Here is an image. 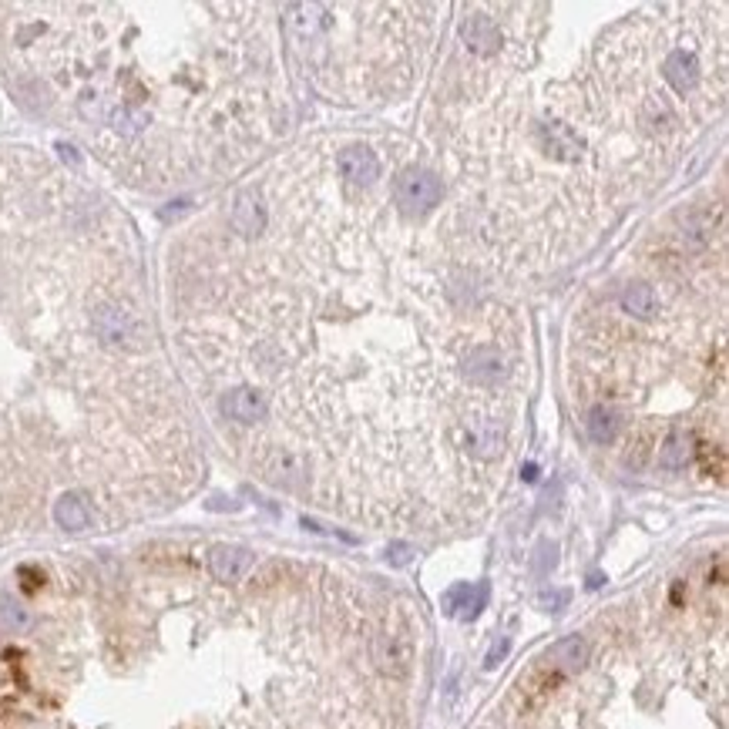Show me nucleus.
<instances>
[{
	"label": "nucleus",
	"mask_w": 729,
	"mask_h": 729,
	"mask_svg": "<svg viewBox=\"0 0 729 729\" xmlns=\"http://www.w3.org/2000/svg\"><path fill=\"white\" fill-rule=\"evenodd\" d=\"M373 662L387 676H407L413 665V645L407 636H380L373 642Z\"/></svg>",
	"instance_id": "4"
},
{
	"label": "nucleus",
	"mask_w": 729,
	"mask_h": 729,
	"mask_svg": "<svg viewBox=\"0 0 729 729\" xmlns=\"http://www.w3.org/2000/svg\"><path fill=\"white\" fill-rule=\"evenodd\" d=\"M253 565H256V555L243 545H216L209 551V572L218 582H239Z\"/></svg>",
	"instance_id": "5"
},
{
	"label": "nucleus",
	"mask_w": 729,
	"mask_h": 729,
	"mask_svg": "<svg viewBox=\"0 0 729 729\" xmlns=\"http://www.w3.org/2000/svg\"><path fill=\"white\" fill-rule=\"evenodd\" d=\"M91 501L81 491H65L61 498L54 501V521L65 531H84L91 528Z\"/></svg>",
	"instance_id": "7"
},
{
	"label": "nucleus",
	"mask_w": 729,
	"mask_h": 729,
	"mask_svg": "<svg viewBox=\"0 0 729 729\" xmlns=\"http://www.w3.org/2000/svg\"><path fill=\"white\" fill-rule=\"evenodd\" d=\"M618 309L622 313H628L632 320L639 323H649L659 316V309H662V296H659V289L655 286H649V282H628L626 289L618 293Z\"/></svg>",
	"instance_id": "6"
},
{
	"label": "nucleus",
	"mask_w": 729,
	"mask_h": 729,
	"mask_svg": "<svg viewBox=\"0 0 729 729\" xmlns=\"http://www.w3.org/2000/svg\"><path fill=\"white\" fill-rule=\"evenodd\" d=\"M336 168L350 189H370L384 175V162L370 145H346L343 152L336 155Z\"/></svg>",
	"instance_id": "3"
},
{
	"label": "nucleus",
	"mask_w": 729,
	"mask_h": 729,
	"mask_svg": "<svg viewBox=\"0 0 729 729\" xmlns=\"http://www.w3.org/2000/svg\"><path fill=\"white\" fill-rule=\"evenodd\" d=\"M31 612L24 601H17L13 595H0V632L4 636H24L31 628Z\"/></svg>",
	"instance_id": "9"
},
{
	"label": "nucleus",
	"mask_w": 729,
	"mask_h": 729,
	"mask_svg": "<svg viewBox=\"0 0 729 729\" xmlns=\"http://www.w3.org/2000/svg\"><path fill=\"white\" fill-rule=\"evenodd\" d=\"M565 601H568V591H545V595H541V605H545V609H551V612H555V609H562Z\"/></svg>",
	"instance_id": "12"
},
{
	"label": "nucleus",
	"mask_w": 729,
	"mask_h": 729,
	"mask_svg": "<svg viewBox=\"0 0 729 729\" xmlns=\"http://www.w3.org/2000/svg\"><path fill=\"white\" fill-rule=\"evenodd\" d=\"M390 199L400 216H427L437 205H444V182L431 168L410 165L397 172V179L390 185Z\"/></svg>",
	"instance_id": "2"
},
{
	"label": "nucleus",
	"mask_w": 729,
	"mask_h": 729,
	"mask_svg": "<svg viewBox=\"0 0 729 729\" xmlns=\"http://www.w3.org/2000/svg\"><path fill=\"white\" fill-rule=\"evenodd\" d=\"M508 649H511V642L508 639H501L498 645H494V649H491V653H487V669H494V665L501 662V659H504V655H508Z\"/></svg>",
	"instance_id": "11"
},
{
	"label": "nucleus",
	"mask_w": 729,
	"mask_h": 729,
	"mask_svg": "<svg viewBox=\"0 0 729 729\" xmlns=\"http://www.w3.org/2000/svg\"><path fill=\"white\" fill-rule=\"evenodd\" d=\"M548 662L555 665L558 672L572 676V672L585 669V662H589V642L582 639V636H568V639L555 642L548 649Z\"/></svg>",
	"instance_id": "8"
},
{
	"label": "nucleus",
	"mask_w": 729,
	"mask_h": 729,
	"mask_svg": "<svg viewBox=\"0 0 729 729\" xmlns=\"http://www.w3.org/2000/svg\"><path fill=\"white\" fill-rule=\"evenodd\" d=\"M0 13V61L131 182L212 175L280 129L262 7L7 4Z\"/></svg>",
	"instance_id": "1"
},
{
	"label": "nucleus",
	"mask_w": 729,
	"mask_h": 729,
	"mask_svg": "<svg viewBox=\"0 0 729 729\" xmlns=\"http://www.w3.org/2000/svg\"><path fill=\"white\" fill-rule=\"evenodd\" d=\"M387 555L394 558V565H407V558L413 555V548H410V545H404V541H394V545L387 548Z\"/></svg>",
	"instance_id": "10"
}]
</instances>
